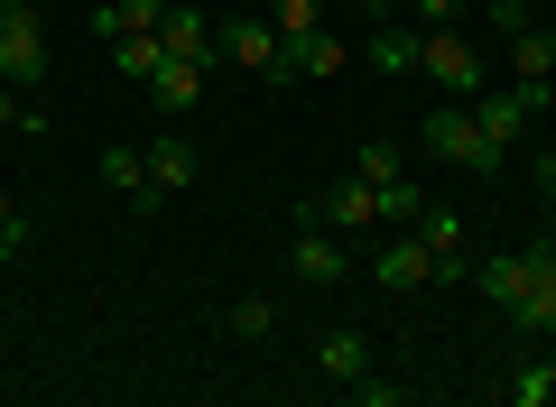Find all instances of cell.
Wrapping results in <instances>:
<instances>
[{"label":"cell","instance_id":"obj_1","mask_svg":"<svg viewBox=\"0 0 556 407\" xmlns=\"http://www.w3.org/2000/svg\"><path fill=\"white\" fill-rule=\"evenodd\" d=\"M427 157H445V167H464V176H492L501 167V149L482 139L473 102H437V112H427Z\"/></svg>","mask_w":556,"mask_h":407},{"label":"cell","instance_id":"obj_2","mask_svg":"<svg viewBox=\"0 0 556 407\" xmlns=\"http://www.w3.org/2000/svg\"><path fill=\"white\" fill-rule=\"evenodd\" d=\"M417 65H427V84L455 93V102L482 93V47L464 38V28H427V38H417Z\"/></svg>","mask_w":556,"mask_h":407},{"label":"cell","instance_id":"obj_3","mask_svg":"<svg viewBox=\"0 0 556 407\" xmlns=\"http://www.w3.org/2000/svg\"><path fill=\"white\" fill-rule=\"evenodd\" d=\"M47 75V20L28 10V0H0V84H38Z\"/></svg>","mask_w":556,"mask_h":407},{"label":"cell","instance_id":"obj_4","mask_svg":"<svg viewBox=\"0 0 556 407\" xmlns=\"http://www.w3.org/2000/svg\"><path fill=\"white\" fill-rule=\"evenodd\" d=\"M538 112H547V84H510V93H492V84H482V93H473V120H482V139H492V149H510Z\"/></svg>","mask_w":556,"mask_h":407},{"label":"cell","instance_id":"obj_5","mask_svg":"<svg viewBox=\"0 0 556 407\" xmlns=\"http://www.w3.org/2000/svg\"><path fill=\"white\" fill-rule=\"evenodd\" d=\"M214 47H223L232 65H251V75H278V65H288L278 20H214Z\"/></svg>","mask_w":556,"mask_h":407},{"label":"cell","instance_id":"obj_6","mask_svg":"<svg viewBox=\"0 0 556 407\" xmlns=\"http://www.w3.org/2000/svg\"><path fill=\"white\" fill-rule=\"evenodd\" d=\"M306 222H325V232H371L380 222V186L371 176H343V186H325L316 204H306Z\"/></svg>","mask_w":556,"mask_h":407},{"label":"cell","instance_id":"obj_7","mask_svg":"<svg viewBox=\"0 0 556 407\" xmlns=\"http://www.w3.org/2000/svg\"><path fill=\"white\" fill-rule=\"evenodd\" d=\"M288 269H298V278H306V288H334V278H343V269H353V251H343V241H334V232H325V222H306V232H298V241H288Z\"/></svg>","mask_w":556,"mask_h":407},{"label":"cell","instance_id":"obj_8","mask_svg":"<svg viewBox=\"0 0 556 407\" xmlns=\"http://www.w3.org/2000/svg\"><path fill=\"white\" fill-rule=\"evenodd\" d=\"M371 278H380V288H390V296H417V288H427V278H437V251L417 241V222H408V241H390V251L371 259Z\"/></svg>","mask_w":556,"mask_h":407},{"label":"cell","instance_id":"obj_9","mask_svg":"<svg viewBox=\"0 0 556 407\" xmlns=\"http://www.w3.org/2000/svg\"><path fill=\"white\" fill-rule=\"evenodd\" d=\"M473 288L492 296L501 315H510L519 296H529V251H492V259H482V269H473Z\"/></svg>","mask_w":556,"mask_h":407},{"label":"cell","instance_id":"obj_10","mask_svg":"<svg viewBox=\"0 0 556 407\" xmlns=\"http://www.w3.org/2000/svg\"><path fill=\"white\" fill-rule=\"evenodd\" d=\"M102 176H112V194L130 204V214H149V204H159V186H149V157H139V149H102Z\"/></svg>","mask_w":556,"mask_h":407},{"label":"cell","instance_id":"obj_11","mask_svg":"<svg viewBox=\"0 0 556 407\" xmlns=\"http://www.w3.org/2000/svg\"><path fill=\"white\" fill-rule=\"evenodd\" d=\"M417 241L437 251V278L464 269V259H455V241H464V214H455V204H427V214H417Z\"/></svg>","mask_w":556,"mask_h":407},{"label":"cell","instance_id":"obj_12","mask_svg":"<svg viewBox=\"0 0 556 407\" xmlns=\"http://www.w3.org/2000/svg\"><path fill=\"white\" fill-rule=\"evenodd\" d=\"M149 93H159V112H195V102H204V65H186V56H167L159 75H149Z\"/></svg>","mask_w":556,"mask_h":407},{"label":"cell","instance_id":"obj_13","mask_svg":"<svg viewBox=\"0 0 556 407\" xmlns=\"http://www.w3.org/2000/svg\"><path fill=\"white\" fill-rule=\"evenodd\" d=\"M334 65H343L334 28H298V38H288V75H334Z\"/></svg>","mask_w":556,"mask_h":407},{"label":"cell","instance_id":"obj_14","mask_svg":"<svg viewBox=\"0 0 556 407\" xmlns=\"http://www.w3.org/2000/svg\"><path fill=\"white\" fill-rule=\"evenodd\" d=\"M316 370H325V380H343V389H353L362 370H371V343H362V333H325V343H316Z\"/></svg>","mask_w":556,"mask_h":407},{"label":"cell","instance_id":"obj_15","mask_svg":"<svg viewBox=\"0 0 556 407\" xmlns=\"http://www.w3.org/2000/svg\"><path fill=\"white\" fill-rule=\"evenodd\" d=\"M159 47H167V56H186V65H204V47H214L204 10H167V20H159Z\"/></svg>","mask_w":556,"mask_h":407},{"label":"cell","instance_id":"obj_16","mask_svg":"<svg viewBox=\"0 0 556 407\" xmlns=\"http://www.w3.org/2000/svg\"><path fill=\"white\" fill-rule=\"evenodd\" d=\"M510 65H519V84H547L556 75V38H547V28H510Z\"/></svg>","mask_w":556,"mask_h":407},{"label":"cell","instance_id":"obj_17","mask_svg":"<svg viewBox=\"0 0 556 407\" xmlns=\"http://www.w3.org/2000/svg\"><path fill=\"white\" fill-rule=\"evenodd\" d=\"M501 398H510V407H556V361H510Z\"/></svg>","mask_w":556,"mask_h":407},{"label":"cell","instance_id":"obj_18","mask_svg":"<svg viewBox=\"0 0 556 407\" xmlns=\"http://www.w3.org/2000/svg\"><path fill=\"white\" fill-rule=\"evenodd\" d=\"M112 65H121V75H130V84H149V75H159V65H167L159 28H130V38H112Z\"/></svg>","mask_w":556,"mask_h":407},{"label":"cell","instance_id":"obj_19","mask_svg":"<svg viewBox=\"0 0 556 407\" xmlns=\"http://www.w3.org/2000/svg\"><path fill=\"white\" fill-rule=\"evenodd\" d=\"M223 333H232V343H269L278 306H269V296H232V306H223Z\"/></svg>","mask_w":556,"mask_h":407},{"label":"cell","instance_id":"obj_20","mask_svg":"<svg viewBox=\"0 0 556 407\" xmlns=\"http://www.w3.org/2000/svg\"><path fill=\"white\" fill-rule=\"evenodd\" d=\"M139 157H149V186H159V204L186 186V176H195V149H186V139H159V149H139Z\"/></svg>","mask_w":556,"mask_h":407},{"label":"cell","instance_id":"obj_21","mask_svg":"<svg viewBox=\"0 0 556 407\" xmlns=\"http://www.w3.org/2000/svg\"><path fill=\"white\" fill-rule=\"evenodd\" d=\"M159 20H167V0H102L93 10L102 38H130V28H159Z\"/></svg>","mask_w":556,"mask_h":407},{"label":"cell","instance_id":"obj_22","mask_svg":"<svg viewBox=\"0 0 556 407\" xmlns=\"http://www.w3.org/2000/svg\"><path fill=\"white\" fill-rule=\"evenodd\" d=\"M371 65H380V75H408V65H417V28H380V38H371Z\"/></svg>","mask_w":556,"mask_h":407},{"label":"cell","instance_id":"obj_23","mask_svg":"<svg viewBox=\"0 0 556 407\" xmlns=\"http://www.w3.org/2000/svg\"><path fill=\"white\" fill-rule=\"evenodd\" d=\"M408 398H417V389L390 380V370H362V380H353V407H408Z\"/></svg>","mask_w":556,"mask_h":407},{"label":"cell","instance_id":"obj_24","mask_svg":"<svg viewBox=\"0 0 556 407\" xmlns=\"http://www.w3.org/2000/svg\"><path fill=\"white\" fill-rule=\"evenodd\" d=\"M427 214V194L408 186V176H390V186H380V222H417Z\"/></svg>","mask_w":556,"mask_h":407},{"label":"cell","instance_id":"obj_25","mask_svg":"<svg viewBox=\"0 0 556 407\" xmlns=\"http://www.w3.org/2000/svg\"><path fill=\"white\" fill-rule=\"evenodd\" d=\"M353 176H371V186H390V176H399V149H390V139H371V149L353 157Z\"/></svg>","mask_w":556,"mask_h":407},{"label":"cell","instance_id":"obj_26","mask_svg":"<svg viewBox=\"0 0 556 407\" xmlns=\"http://www.w3.org/2000/svg\"><path fill=\"white\" fill-rule=\"evenodd\" d=\"M298 28H325V0H278V38H298Z\"/></svg>","mask_w":556,"mask_h":407},{"label":"cell","instance_id":"obj_27","mask_svg":"<svg viewBox=\"0 0 556 407\" xmlns=\"http://www.w3.org/2000/svg\"><path fill=\"white\" fill-rule=\"evenodd\" d=\"M455 10L464 0H417V28H455Z\"/></svg>","mask_w":556,"mask_h":407},{"label":"cell","instance_id":"obj_28","mask_svg":"<svg viewBox=\"0 0 556 407\" xmlns=\"http://www.w3.org/2000/svg\"><path fill=\"white\" fill-rule=\"evenodd\" d=\"M20 251H28V214H20V222H0V269H10Z\"/></svg>","mask_w":556,"mask_h":407},{"label":"cell","instance_id":"obj_29","mask_svg":"<svg viewBox=\"0 0 556 407\" xmlns=\"http://www.w3.org/2000/svg\"><path fill=\"white\" fill-rule=\"evenodd\" d=\"M538 186H547V204H556V157H538Z\"/></svg>","mask_w":556,"mask_h":407},{"label":"cell","instance_id":"obj_30","mask_svg":"<svg viewBox=\"0 0 556 407\" xmlns=\"http://www.w3.org/2000/svg\"><path fill=\"white\" fill-rule=\"evenodd\" d=\"M0 222H20V204H10V194H0Z\"/></svg>","mask_w":556,"mask_h":407},{"label":"cell","instance_id":"obj_31","mask_svg":"<svg viewBox=\"0 0 556 407\" xmlns=\"http://www.w3.org/2000/svg\"><path fill=\"white\" fill-rule=\"evenodd\" d=\"M334 10H380V0H334Z\"/></svg>","mask_w":556,"mask_h":407},{"label":"cell","instance_id":"obj_32","mask_svg":"<svg viewBox=\"0 0 556 407\" xmlns=\"http://www.w3.org/2000/svg\"><path fill=\"white\" fill-rule=\"evenodd\" d=\"M529 10H547V0H529Z\"/></svg>","mask_w":556,"mask_h":407}]
</instances>
